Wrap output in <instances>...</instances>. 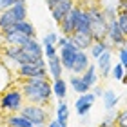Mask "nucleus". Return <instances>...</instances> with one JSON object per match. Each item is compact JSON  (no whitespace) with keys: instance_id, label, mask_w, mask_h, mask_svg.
Returning <instances> with one entry per match:
<instances>
[{"instance_id":"obj_27","label":"nucleus","mask_w":127,"mask_h":127,"mask_svg":"<svg viewBox=\"0 0 127 127\" xmlns=\"http://www.w3.org/2000/svg\"><path fill=\"white\" fill-rule=\"evenodd\" d=\"M58 36H60V34H56V33H53V31L47 33V34L42 38V45H51V44L56 45V42H58Z\"/></svg>"},{"instance_id":"obj_40","label":"nucleus","mask_w":127,"mask_h":127,"mask_svg":"<svg viewBox=\"0 0 127 127\" xmlns=\"http://www.w3.org/2000/svg\"><path fill=\"white\" fill-rule=\"evenodd\" d=\"M122 84H125V85H127V73H125V76L122 78Z\"/></svg>"},{"instance_id":"obj_15","label":"nucleus","mask_w":127,"mask_h":127,"mask_svg":"<svg viewBox=\"0 0 127 127\" xmlns=\"http://www.w3.org/2000/svg\"><path fill=\"white\" fill-rule=\"evenodd\" d=\"M4 31H16V33H22L26 34V36H31V38H36V29H34V26L31 24L29 20H22V22H16L15 26L7 27V29Z\"/></svg>"},{"instance_id":"obj_42","label":"nucleus","mask_w":127,"mask_h":127,"mask_svg":"<svg viewBox=\"0 0 127 127\" xmlns=\"http://www.w3.org/2000/svg\"><path fill=\"white\" fill-rule=\"evenodd\" d=\"M0 56H2V53H0Z\"/></svg>"},{"instance_id":"obj_4","label":"nucleus","mask_w":127,"mask_h":127,"mask_svg":"<svg viewBox=\"0 0 127 127\" xmlns=\"http://www.w3.org/2000/svg\"><path fill=\"white\" fill-rule=\"evenodd\" d=\"M22 116L29 118L34 127H47L49 124V111L44 109V105H36V103H26L20 111Z\"/></svg>"},{"instance_id":"obj_19","label":"nucleus","mask_w":127,"mask_h":127,"mask_svg":"<svg viewBox=\"0 0 127 127\" xmlns=\"http://www.w3.org/2000/svg\"><path fill=\"white\" fill-rule=\"evenodd\" d=\"M69 85H71L74 89V93H78V95H85V93L91 91V87L84 82L82 74H71V76H69Z\"/></svg>"},{"instance_id":"obj_36","label":"nucleus","mask_w":127,"mask_h":127,"mask_svg":"<svg viewBox=\"0 0 127 127\" xmlns=\"http://www.w3.org/2000/svg\"><path fill=\"white\" fill-rule=\"evenodd\" d=\"M60 2H64V0H45V4H47V7H49V11L55 7L56 4H60Z\"/></svg>"},{"instance_id":"obj_41","label":"nucleus","mask_w":127,"mask_h":127,"mask_svg":"<svg viewBox=\"0 0 127 127\" xmlns=\"http://www.w3.org/2000/svg\"><path fill=\"white\" fill-rule=\"evenodd\" d=\"M0 127H4V125H2V124H0Z\"/></svg>"},{"instance_id":"obj_30","label":"nucleus","mask_w":127,"mask_h":127,"mask_svg":"<svg viewBox=\"0 0 127 127\" xmlns=\"http://www.w3.org/2000/svg\"><path fill=\"white\" fill-rule=\"evenodd\" d=\"M116 127H127V109L116 113Z\"/></svg>"},{"instance_id":"obj_21","label":"nucleus","mask_w":127,"mask_h":127,"mask_svg":"<svg viewBox=\"0 0 127 127\" xmlns=\"http://www.w3.org/2000/svg\"><path fill=\"white\" fill-rule=\"evenodd\" d=\"M76 31H80V33H93V22H91L89 11L84 9V7H82V15H80V22H78Z\"/></svg>"},{"instance_id":"obj_6","label":"nucleus","mask_w":127,"mask_h":127,"mask_svg":"<svg viewBox=\"0 0 127 127\" xmlns=\"http://www.w3.org/2000/svg\"><path fill=\"white\" fill-rule=\"evenodd\" d=\"M107 42L111 44V47H113V49H120V47H125V45H127V36H125V33L122 31L120 24H118V18L109 22Z\"/></svg>"},{"instance_id":"obj_9","label":"nucleus","mask_w":127,"mask_h":127,"mask_svg":"<svg viewBox=\"0 0 127 127\" xmlns=\"http://www.w3.org/2000/svg\"><path fill=\"white\" fill-rule=\"evenodd\" d=\"M96 100V96L93 91H89V93H85V95H80L76 98V102H74V111H76L78 116H87L89 111H91V107H93V103Z\"/></svg>"},{"instance_id":"obj_24","label":"nucleus","mask_w":127,"mask_h":127,"mask_svg":"<svg viewBox=\"0 0 127 127\" xmlns=\"http://www.w3.org/2000/svg\"><path fill=\"white\" fill-rule=\"evenodd\" d=\"M103 109L105 111H113L114 107H116V103H118V96H116V93L114 91H111V89H107V91H103Z\"/></svg>"},{"instance_id":"obj_28","label":"nucleus","mask_w":127,"mask_h":127,"mask_svg":"<svg viewBox=\"0 0 127 127\" xmlns=\"http://www.w3.org/2000/svg\"><path fill=\"white\" fill-rule=\"evenodd\" d=\"M100 127H116V114H114V113L107 114V116L102 120Z\"/></svg>"},{"instance_id":"obj_26","label":"nucleus","mask_w":127,"mask_h":127,"mask_svg":"<svg viewBox=\"0 0 127 127\" xmlns=\"http://www.w3.org/2000/svg\"><path fill=\"white\" fill-rule=\"evenodd\" d=\"M111 74H113V78L116 80V82H122V78L125 76V67H124V64H114L113 69H111Z\"/></svg>"},{"instance_id":"obj_13","label":"nucleus","mask_w":127,"mask_h":127,"mask_svg":"<svg viewBox=\"0 0 127 127\" xmlns=\"http://www.w3.org/2000/svg\"><path fill=\"white\" fill-rule=\"evenodd\" d=\"M71 40L78 45L82 51H87L91 49V45L95 44V38H93V33H80V31H74V34L71 36Z\"/></svg>"},{"instance_id":"obj_35","label":"nucleus","mask_w":127,"mask_h":127,"mask_svg":"<svg viewBox=\"0 0 127 127\" xmlns=\"http://www.w3.org/2000/svg\"><path fill=\"white\" fill-rule=\"evenodd\" d=\"M67 42H69V36H64V34H60V36H58V42H56V47L62 49L64 45H67Z\"/></svg>"},{"instance_id":"obj_38","label":"nucleus","mask_w":127,"mask_h":127,"mask_svg":"<svg viewBox=\"0 0 127 127\" xmlns=\"http://www.w3.org/2000/svg\"><path fill=\"white\" fill-rule=\"evenodd\" d=\"M56 127H67V120H56Z\"/></svg>"},{"instance_id":"obj_18","label":"nucleus","mask_w":127,"mask_h":127,"mask_svg":"<svg viewBox=\"0 0 127 127\" xmlns=\"http://www.w3.org/2000/svg\"><path fill=\"white\" fill-rule=\"evenodd\" d=\"M13 85V73L9 71L7 64L0 62V93H4L5 89H9Z\"/></svg>"},{"instance_id":"obj_33","label":"nucleus","mask_w":127,"mask_h":127,"mask_svg":"<svg viewBox=\"0 0 127 127\" xmlns=\"http://www.w3.org/2000/svg\"><path fill=\"white\" fill-rule=\"evenodd\" d=\"M15 4H16V0H0V11L9 9L11 5H15Z\"/></svg>"},{"instance_id":"obj_17","label":"nucleus","mask_w":127,"mask_h":127,"mask_svg":"<svg viewBox=\"0 0 127 127\" xmlns=\"http://www.w3.org/2000/svg\"><path fill=\"white\" fill-rule=\"evenodd\" d=\"M5 124H7V127H34L31 120L26 118V116H22L20 113L7 114V118H5Z\"/></svg>"},{"instance_id":"obj_25","label":"nucleus","mask_w":127,"mask_h":127,"mask_svg":"<svg viewBox=\"0 0 127 127\" xmlns=\"http://www.w3.org/2000/svg\"><path fill=\"white\" fill-rule=\"evenodd\" d=\"M56 120H69V107L65 100H58L56 105Z\"/></svg>"},{"instance_id":"obj_16","label":"nucleus","mask_w":127,"mask_h":127,"mask_svg":"<svg viewBox=\"0 0 127 127\" xmlns=\"http://www.w3.org/2000/svg\"><path fill=\"white\" fill-rule=\"evenodd\" d=\"M47 69H49V74L53 76V80L62 78V73L65 71V69H64V65H62L60 55H56V56H53V58L47 60Z\"/></svg>"},{"instance_id":"obj_10","label":"nucleus","mask_w":127,"mask_h":127,"mask_svg":"<svg viewBox=\"0 0 127 127\" xmlns=\"http://www.w3.org/2000/svg\"><path fill=\"white\" fill-rule=\"evenodd\" d=\"M2 38L5 45H18V47H24L31 40V36H26V34L16 33V31H2Z\"/></svg>"},{"instance_id":"obj_22","label":"nucleus","mask_w":127,"mask_h":127,"mask_svg":"<svg viewBox=\"0 0 127 127\" xmlns=\"http://www.w3.org/2000/svg\"><path fill=\"white\" fill-rule=\"evenodd\" d=\"M96 71H98V67L95 65V64H91V65H89L87 69H85V73L82 74L84 82L87 84L91 89H93L95 85H96V82H98V73H96Z\"/></svg>"},{"instance_id":"obj_39","label":"nucleus","mask_w":127,"mask_h":127,"mask_svg":"<svg viewBox=\"0 0 127 127\" xmlns=\"http://www.w3.org/2000/svg\"><path fill=\"white\" fill-rule=\"evenodd\" d=\"M47 127H56V118H55V120H49V124H47Z\"/></svg>"},{"instance_id":"obj_31","label":"nucleus","mask_w":127,"mask_h":127,"mask_svg":"<svg viewBox=\"0 0 127 127\" xmlns=\"http://www.w3.org/2000/svg\"><path fill=\"white\" fill-rule=\"evenodd\" d=\"M118 60H120V64H124V67L127 69V47L118 49Z\"/></svg>"},{"instance_id":"obj_11","label":"nucleus","mask_w":127,"mask_h":127,"mask_svg":"<svg viewBox=\"0 0 127 127\" xmlns=\"http://www.w3.org/2000/svg\"><path fill=\"white\" fill-rule=\"evenodd\" d=\"M74 7V2L73 0H64V2H60V4H56L53 9H51V15H53V20L56 22V24H62V20L65 18V15L69 13Z\"/></svg>"},{"instance_id":"obj_1","label":"nucleus","mask_w":127,"mask_h":127,"mask_svg":"<svg viewBox=\"0 0 127 127\" xmlns=\"http://www.w3.org/2000/svg\"><path fill=\"white\" fill-rule=\"evenodd\" d=\"M20 89L24 93L27 103L36 105H49L53 98V84L47 78H27L20 82Z\"/></svg>"},{"instance_id":"obj_3","label":"nucleus","mask_w":127,"mask_h":127,"mask_svg":"<svg viewBox=\"0 0 127 127\" xmlns=\"http://www.w3.org/2000/svg\"><path fill=\"white\" fill-rule=\"evenodd\" d=\"M22 20H27V7H26V4L16 2L9 9L0 13V31L7 29V27L15 26L16 22H22Z\"/></svg>"},{"instance_id":"obj_29","label":"nucleus","mask_w":127,"mask_h":127,"mask_svg":"<svg viewBox=\"0 0 127 127\" xmlns=\"http://www.w3.org/2000/svg\"><path fill=\"white\" fill-rule=\"evenodd\" d=\"M56 55H58V47H56V45H53V44H51V45H44V56H45V58H53V56H56Z\"/></svg>"},{"instance_id":"obj_5","label":"nucleus","mask_w":127,"mask_h":127,"mask_svg":"<svg viewBox=\"0 0 127 127\" xmlns=\"http://www.w3.org/2000/svg\"><path fill=\"white\" fill-rule=\"evenodd\" d=\"M80 15H82V7H78V5H74L65 15V18H64L62 24H60V31H62L64 36L71 38L74 34V31H76V27H78V22H80Z\"/></svg>"},{"instance_id":"obj_32","label":"nucleus","mask_w":127,"mask_h":127,"mask_svg":"<svg viewBox=\"0 0 127 127\" xmlns=\"http://www.w3.org/2000/svg\"><path fill=\"white\" fill-rule=\"evenodd\" d=\"M118 24L122 27V31L125 33V36H127V15H118Z\"/></svg>"},{"instance_id":"obj_2","label":"nucleus","mask_w":127,"mask_h":127,"mask_svg":"<svg viewBox=\"0 0 127 127\" xmlns=\"http://www.w3.org/2000/svg\"><path fill=\"white\" fill-rule=\"evenodd\" d=\"M24 105H26V98H24V93H22L20 87L11 85L0 96V111L2 113H7V114L20 113Z\"/></svg>"},{"instance_id":"obj_37","label":"nucleus","mask_w":127,"mask_h":127,"mask_svg":"<svg viewBox=\"0 0 127 127\" xmlns=\"http://www.w3.org/2000/svg\"><path fill=\"white\" fill-rule=\"evenodd\" d=\"M93 93H95L96 98H98V96H103V89L100 87V85H95V87H93Z\"/></svg>"},{"instance_id":"obj_20","label":"nucleus","mask_w":127,"mask_h":127,"mask_svg":"<svg viewBox=\"0 0 127 127\" xmlns=\"http://www.w3.org/2000/svg\"><path fill=\"white\" fill-rule=\"evenodd\" d=\"M105 51H113L111 44H109L107 40H103V42H95L93 45H91V49H89V56H93L95 60H98Z\"/></svg>"},{"instance_id":"obj_7","label":"nucleus","mask_w":127,"mask_h":127,"mask_svg":"<svg viewBox=\"0 0 127 127\" xmlns=\"http://www.w3.org/2000/svg\"><path fill=\"white\" fill-rule=\"evenodd\" d=\"M47 73H49L47 67H40V65H34V64H22V65H18V69H16V76H20L22 80L47 78Z\"/></svg>"},{"instance_id":"obj_23","label":"nucleus","mask_w":127,"mask_h":127,"mask_svg":"<svg viewBox=\"0 0 127 127\" xmlns=\"http://www.w3.org/2000/svg\"><path fill=\"white\" fill-rule=\"evenodd\" d=\"M53 95L58 98V100H65V96H67V82L64 78L53 80Z\"/></svg>"},{"instance_id":"obj_34","label":"nucleus","mask_w":127,"mask_h":127,"mask_svg":"<svg viewBox=\"0 0 127 127\" xmlns=\"http://www.w3.org/2000/svg\"><path fill=\"white\" fill-rule=\"evenodd\" d=\"M118 15H127V0H120V4H118Z\"/></svg>"},{"instance_id":"obj_14","label":"nucleus","mask_w":127,"mask_h":127,"mask_svg":"<svg viewBox=\"0 0 127 127\" xmlns=\"http://www.w3.org/2000/svg\"><path fill=\"white\" fill-rule=\"evenodd\" d=\"M111 60H113V51H105V53L96 60V67H98V71L102 73L103 78H107L109 74H111V69H113Z\"/></svg>"},{"instance_id":"obj_12","label":"nucleus","mask_w":127,"mask_h":127,"mask_svg":"<svg viewBox=\"0 0 127 127\" xmlns=\"http://www.w3.org/2000/svg\"><path fill=\"white\" fill-rule=\"evenodd\" d=\"M91 65L89 62V55L85 51H78L76 53V58H74V64H73V71L71 74H84L85 69Z\"/></svg>"},{"instance_id":"obj_8","label":"nucleus","mask_w":127,"mask_h":127,"mask_svg":"<svg viewBox=\"0 0 127 127\" xmlns=\"http://www.w3.org/2000/svg\"><path fill=\"white\" fill-rule=\"evenodd\" d=\"M78 51H82V49H80L71 38H69L67 45H64V47L60 49L62 65H64V69H65V71H69V73L73 71V64H74V58H76V53H78Z\"/></svg>"}]
</instances>
